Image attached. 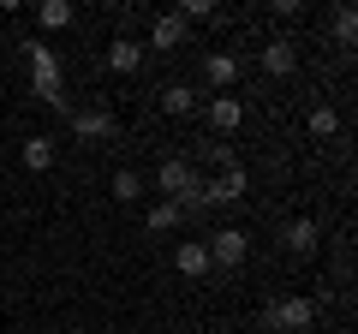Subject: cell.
<instances>
[{"mask_svg": "<svg viewBox=\"0 0 358 334\" xmlns=\"http://www.w3.org/2000/svg\"><path fill=\"white\" fill-rule=\"evenodd\" d=\"M138 197H150L143 173H138V167H120V173H114V203H138Z\"/></svg>", "mask_w": 358, "mask_h": 334, "instance_id": "cell-15", "label": "cell"}, {"mask_svg": "<svg viewBox=\"0 0 358 334\" xmlns=\"http://www.w3.org/2000/svg\"><path fill=\"white\" fill-rule=\"evenodd\" d=\"M305 131H310V138H334V131H341V114H334L329 102H317V108L305 114Z\"/></svg>", "mask_w": 358, "mask_h": 334, "instance_id": "cell-18", "label": "cell"}, {"mask_svg": "<svg viewBox=\"0 0 358 334\" xmlns=\"http://www.w3.org/2000/svg\"><path fill=\"white\" fill-rule=\"evenodd\" d=\"M72 131H78V143H108L120 131V119L108 114V108H78L72 114Z\"/></svg>", "mask_w": 358, "mask_h": 334, "instance_id": "cell-6", "label": "cell"}, {"mask_svg": "<svg viewBox=\"0 0 358 334\" xmlns=\"http://www.w3.org/2000/svg\"><path fill=\"white\" fill-rule=\"evenodd\" d=\"M138 66H143V42H138V36H114V42H108V72L131 78Z\"/></svg>", "mask_w": 358, "mask_h": 334, "instance_id": "cell-11", "label": "cell"}, {"mask_svg": "<svg viewBox=\"0 0 358 334\" xmlns=\"http://www.w3.org/2000/svg\"><path fill=\"white\" fill-rule=\"evenodd\" d=\"M203 114H209V126H215L221 138H233V131L245 126V102H239V96H209Z\"/></svg>", "mask_w": 358, "mask_h": 334, "instance_id": "cell-9", "label": "cell"}, {"mask_svg": "<svg viewBox=\"0 0 358 334\" xmlns=\"http://www.w3.org/2000/svg\"><path fill=\"white\" fill-rule=\"evenodd\" d=\"M239 72H245V60H239L233 48H215V54L203 60V84H209V90H221V96L239 84Z\"/></svg>", "mask_w": 358, "mask_h": 334, "instance_id": "cell-5", "label": "cell"}, {"mask_svg": "<svg viewBox=\"0 0 358 334\" xmlns=\"http://www.w3.org/2000/svg\"><path fill=\"white\" fill-rule=\"evenodd\" d=\"M334 42H341V48L358 42V13H352V6H334Z\"/></svg>", "mask_w": 358, "mask_h": 334, "instance_id": "cell-19", "label": "cell"}, {"mask_svg": "<svg viewBox=\"0 0 358 334\" xmlns=\"http://www.w3.org/2000/svg\"><path fill=\"white\" fill-rule=\"evenodd\" d=\"M179 18H185V24H209V18H221V6H215V0H185Z\"/></svg>", "mask_w": 358, "mask_h": 334, "instance_id": "cell-20", "label": "cell"}, {"mask_svg": "<svg viewBox=\"0 0 358 334\" xmlns=\"http://www.w3.org/2000/svg\"><path fill=\"white\" fill-rule=\"evenodd\" d=\"M268 334H317V305L310 298H275L268 305Z\"/></svg>", "mask_w": 358, "mask_h": 334, "instance_id": "cell-4", "label": "cell"}, {"mask_svg": "<svg viewBox=\"0 0 358 334\" xmlns=\"http://www.w3.org/2000/svg\"><path fill=\"white\" fill-rule=\"evenodd\" d=\"M36 24L42 30H66L72 24V0H36Z\"/></svg>", "mask_w": 358, "mask_h": 334, "instance_id": "cell-17", "label": "cell"}, {"mask_svg": "<svg viewBox=\"0 0 358 334\" xmlns=\"http://www.w3.org/2000/svg\"><path fill=\"white\" fill-rule=\"evenodd\" d=\"M203 251H209V269H245V257H251V233H245V227H221V233L203 239Z\"/></svg>", "mask_w": 358, "mask_h": 334, "instance_id": "cell-3", "label": "cell"}, {"mask_svg": "<svg viewBox=\"0 0 358 334\" xmlns=\"http://www.w3.org/2000/svg\"><path fill=\"white\" fill-rule=\"evenodd\" d=\"M257 66H263L268 78H293L299 72V42L293 36H268V48L257 54Z\"/></svg>", "mask_w": 358, "mask_h": 334, "instance_id": "cell-7", "label": "cell"}, {"mask_svg": "<svg viewBox=\"0 0 358 334\" xmlns=\"http://www.w3.org/2000/svg\"><path fill=\"white\" fill-rule=\"evenodd\" d=\"M268 13L281 18V24H293V18H299V13H305V6H299V0H275V6H268Z\"/></svg>", "mask_w": 358, "mask_h": 334, "instance_id": "cell-21", "label": "cell"}, {"mask_svg": "<svg viewBox=\"0 0 358 334\" xmlns=\"http://www.w3.org/2000/svg\"><path fill=\"white\" fill-rule=\"evenodd\" d=\"M24 66H30V90H36L48 108H60V114H66V108H72V96H66L60 60H54V48H48L42 36H30V42H24Z\"/></svg>", "mask_w": 358, "mask_h": 334, "instance_id": "cell-1", "label": "cell"}, {"mask_svg": "<svg viewBox=\"0 0 358 334\" xmlns=\"http://www.w3.org/2000/svg\"><path fill=\"white\" fill-rule=\"evenodd\" d=\"M150 48H162V54L185 48V18H179V13H155V24H150Z\"/></svg>", "mask_w": 358, "mask_h": 334, "instance_id": "cell-10", "label": "cell"}, {"mask_svg": "<svg viewBox=\"0 0 358 334\" xmlns=\"http://www.w3.org/2000/svg\"><path fill=\"white\" fill-rule=\"evenodd\" d=\"M281 245L293 251V257H317V245H322V227H317L310 215H293V221L281 227Z\"/></svg>", "mask_w": 358, "mask_h": 334, "instance_id": "cell-8", "label": "cell"}, {"mask_svg": "<svg viewBox=\"0 0 358 334\" xmlns=\"http://www.w3.org/2000/svg\"><path fill=\"white\" fill-rule=\"evenodd\" d=\"M143 221H150V233H173V227H185V209L162 197V203H150V215H143Z\"/></svg>", "mask_w": 358, "mask_h": 334, "instance_id": "cell-16", "label": "cell"}, {"mask_svg": "<svg viewBox=\"0 0 358 334\" xmlns=\"http://www.w3.org/2000/svg\"><path fill=\"white\" fill-rule=\"evenodd\" d=\"M197 185H203V173L192 167V155H167V161L155 167V191H162L167 203H179V209L197 203Z\"/></svg>", "mask_w": 358, "mask_h": 334, "instance_id": "cell-2", "label": "cell"}, {"mask_svg": "<svg viewBox=\"0 0 358 334\" xmlns=\"http://www.w3.org/2000/svg\"><path fill=\"white\" fill-rule=\"evenodd\" d=\"M173 269L185 275V281H203V275H209V251H203V239H179Z\"/></svg>", "mask_w": 358, "mask_h": 334, "instance_id": "cell-12", "label": "cell"}, {"mask_svg": "<svg viewBox=\"0 0 358 334\" xmlns=\"http://www.w3.org/2000/svg\"><path fill=\"white\" fill-rule=\"evenodd\" d=\"M54 155H60V150H54V138H24L18 161H24L30 173H48V167H54Z\"/></svg>", "mask_w": 358, "mask_h": 334, "instance_id": "cell-14", "label": "cell"}, {"mask_svg": "<svg viewBox=\"0 0 358 334\" xmlns=\"http://www.w3.org/2000/svg\"><path fill=\"white\" fill-rule=\"evenodd\" d=\"M197 108H203V96H197L192 84H167V90H162V114L185 119V114H197Z\"/></svg>", "mask_w": 358, "mask_h": 334, "instance_id": "cell-13", "label": "cell"}]
</instances>
